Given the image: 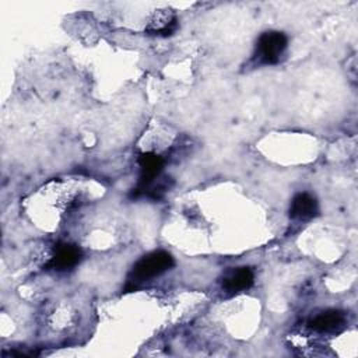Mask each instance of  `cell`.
I'll return each instance as SVG.
<instances>
[{"label":"cell","instance_id":"7a4b0ae2","mask_svg":"<svg viewBox=\"0 0 358 358\" xmlns=\"http://www.w3.org/2000/svg\"><path fill=\"white\" fill-rule=\"evenodd\" d=\"M288 46V38L280 31H266L263 32L255 49V59L259 64H277Z\"/></svg>","mask_w":358,"mask_h":358},{"label":"cell","instance_id":"277c9868","mask_svg":"<svg viewBox=\"0 0 358 358\" xmlns=\"http://www.w3.org/2000/svg\"><path fill=\"white\" fill-rule=\"evenodd\" d=\"M83 257V252L78 246L71 243H59L46 267L56 271H66L76 267Z\"/></svg>","mask_w":358,"mask_h":358},{"label":"cell","instance_id":"52a82bcc","mask_svg":"<svg viewBox=\"0 0 358 358\" xmlns=\"http://www.w3.org/2000/svg\"><path fill=\"white\" fill-rule=\"evenodd\" d=\"M345 322L344 313L336 309H329L309 319L308 326L316 333H334L343 329Z\"/></svg>","mask_w":358,"mask_h":358},{"label":"cell","instance_id":"ba28073f","mask_svg":"<svg viewBox=\"0 0 358 358\" xmlns=\"http://www.w3.org/2000/svg\"><path fill=\"white\" fill-rule=\"evenodd\" d=\"M319 206L316 199L309 193H298L292 197L289 206V217L298 221H306L316 217Z\"/></svg>","mask_w":358,"mask_h":358},{"label":"cell","instance_id":"8992f818","mask_svg":"<svg viewBox=\"0 0 358 358\" xmlns=\"http://www.w3.org/2000/svg\"><path fill=\"white\" fill-rule=\"evenodd\" d=\"M255 274L250 267L242 266L229 270L222 280V289L228 294H238L253 285Z\"/></svg>","mask_w":358,"mask_h":358},{"label":"cell","instance_id":"5b68a950","mask_svg":"<svg viewBox=\"0 0 358 358\" xmlns=\"http://www.w3.org/2000/svg\"><path fill=\"white\" fill-rule=\"evenodd\" d=\"M178 28V18L171 10H158L150 18L145 32L155 36H169Z\"/></svg>","mask_w":358,"mask_h":358},{"label":"cell","instance_id":"6da1fadb","mask_svg":"<svg viewBox=\"0 0 358 358\" xmlns=\"http://www.w3.org/2000/svg\"><path fill=\"white\" fill-rule=\"evenodd\" d=\"M173 266V257L165 250H155L143 256L131 268L127 287L136 288L138 284L161 275Z\"/></svg>","mask_w":358,"mask_h":358},{"label":"cell","instance_id":"3957f363","mask_svg":"<svg viewBox=\"0 0 358 358\" xmlns=\"http://www.w3.org/2000/svg\"><path fill=\"white\" fill-rule=\"evenodd\" d=\"M140 178L137 187L133 189L131 197L145 196L147 192L154 186L155 179L159 178L164 168V158L154 152H143L138 157Z\"/></svg>","mask_w":358,"mask_h":358}]
</instances>
